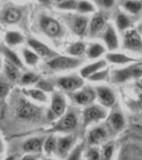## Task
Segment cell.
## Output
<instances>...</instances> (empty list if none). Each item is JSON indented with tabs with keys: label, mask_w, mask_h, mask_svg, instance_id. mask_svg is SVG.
<instances>
[{
	"label": "cell",
	"mask_w": 142,
	"mask_h": 160,
	"mask_svg": "<svg viewBox=\"0 0 142 160\" xmlns=\"http://www.w3.org/2000/svg\"><path fill=\"white\" fill-rule=\"evenodd\" d=\"M97 2L105 8H110V7H112L114 0H97Z\"/></svg>",
	"instance_id": "42"
},
{
	"label": "cell",
	"mask_w": 142,
	"mask_h": 160,
	"mask_svg": "<svg viewBox=\"0 0 142 160\" xmlns=\"http://www.w3.org/2000/svg\"><path fill=\"white\" fill-rule=\"evenodd\" d=\"M58 84L66 91H76L77 89L84 86V80L76 76L63 77L59 79Z\"/></svg>",
	"instance_id": "8"
},
{
	"label": "cell",
	"mask_w": 142,
	"mask_h": 160,
	"mask_svg": "<svg viewBox=\"0 0 142 160\" xmlns=\"http://www.w3.org/2000/svg\"><path fill=\"white\" fill-rule=\"evenodd\" d=\"M109 123H110V126H111L115 131H121L124 128V126H125V120H124L123 115L119 112H114L110 115Z\"/></svg>",
	"instance_id": "16"
},
{
	"label": "cell",
	"mask_w": 142,
	"mask_h": 160,
	"mask_svg": "<svg viewBox=\"0 0 142 160\" xmlns=\"http://www.w3.org/2000/svg\"><path fill=\"white\" fill-rule=\"evenodd\" d=\"M80 64V61L77 59L68 58V57H58L48 62V65L53 69H68L74 68Z\"/></svg>",
	"instance_id": "3"
},
{
	"label": "cell",
	"mask_w": 142,
	"mask_h": 160,
	"mask_svg": "<svg viewBox=\"0 0 142 160\" xmlns=\"http://www.w3.org/2000/svg\"><path fill=\"white\" fill-rule=\"evenodd\" d=\"M24 38L18 32H14V31H10L6 35V41L9 45H17V44L22 43Z\"/></svg>",
	"instance_id": "25"
},
{
	"label": "cell",
	"mask_w": 142,
	"mask_h": 160,
	"mask_svg": "<svg viewBox=\"0 0 142 160\" xmlns=\"http://www.w3.org/2000/svg\"><path fill=\"white\" fill-rule=\"evenodd\" d=\"M113 152H114V146L113 144L109 143L103 146L102 152H100V159L102 160H111L113 157Z\"/></svg>",
	"instance_id": "26"
},
{
	"label": "cell",
	"mask_w": 142,
	"mask_h": 160,
	"mask_svg": "<svg viewBox=\"0 0 142 160\" xmlns=\"http://www.w3.org/2000/svg\"><path fill=\"white\" fill-rule=\"evenodd\" d=\"M35 114H37L35 107L29 104L28 102H22L17 108V115H18V118H24V120H29V118H34Z\"/></svg>",
	"instance_id": "11"
},
{
	"label": "cell",
	"mask_w": 142,
	"mask_h": 160,
	"mask_svg": "<svg viewBox=\"0 0 142 160\" xmlns=\"http://www.w3.org/2000/svg\"><path fill=\"white\" fill-rule=\"evenodd\" d=\"M41 2H43V3H50L51 0H40Z\"/></svg>",
	"instance_id": "47"
},
{
	"label": "cell",
	"mask_w": 142,
	"mask_h": 160,
	"mask_svg": "<svg viewBox=\"0 0 142 160\" xmlns=\"http://www.w3.org/2000/svg\"><path fill=\"white\" fill-rule=\"evenodd\" d=\"M20 18V12L17 9H8L3 14V19L8 24H14L17 22Z\"/></svg>",
	"instance_id": "20"
},
{
	"label": "cell",
	"mask_w": 142,
	"mask_h": 160,
	"mask_svg": "<svg viewBox=\"0 0 142 160\" xmlns=\"http://www.w3.org/2000/svg\"><path fill=\"white\" fill-rule=\"evenodd\" d=\"M29 46L32 48L35 52L38 53V56H42V57H45V56H49L51 53V50L45 44L41 43L40 41H37V40H29Z\"/></svg>",
	"instance_id": "15"
},
{
	"label": "cell",
	"mask_w": 142,
	"mask_h": 160,
	"mask_svg": "<svg viewBox=\"0 0 142 160\" xmlns=\"http://www.w3.org/2000/svg\"><path fill=\"white\" fill-rule=\"evenodd\" d=\"M0 65H1V62H0Z\"/></svg>",
	"instance_id": "51"
},
{
	"label": "cell",
	"mask_w": 142,
	"mask_h": 160,
	"mask_svg": "<svg viewBox=\"0 0 142 160\" xmlns=\"http://www.w3.org/2000/svg\"><path fill=\"white\" fill-rule=\"evenodd\" d=\"M57 148V138L55 137H49L43 143V149L47 155H51L53 152H56Z\"/></svg>",
	"instance_id": "24"
},
{
	"label": "cell",
	"mask_w": 142,
	"mask_h": 160,
	"mask_svg": "<svg viewBox=\"0 0 142 160\" xmlns=\"http://www.w3.org/2000/svg\"><path fill=\"white\" fill-rule=\"evenodd\" d=\"M88 26V19L86 17H78L74 22V31L76 34L81 35L84 33Z\"/></svg>",
	"instance_id": "23"
},
{
	"label": "cell",
	"mask_w": 142,
	"mask_h": 160,
	"mask_svg": "<svg viewBox=\"0 0 142 160\" xmlns=\"http://www.w3.org/2000/svg\"><path fill=\"white\" fill-rule=\"evenodd\" d=\"M77 9L82 13H89L94 11V7L88 1H80L77 6Z\"/></svg>",
	"instance_id": "37"
},
{
	"label": "cell",
	"mask_w": 142,
	"mask_h": 160,
	"mask_svg": "<svg viewBox=\"0 0 142 160\" xmlns=\"http://www.w3.org/2000/svg\"><path fill=\"white\" fill-rule=\"evenodd\" d=\"M124 7L126 8V10H127V11H129L130 13L136 14V13L140 12V10L142 8V4H141V2H139V1L128 0V1H126L125 3H124Z\"/></svg>",
	"instance_id": "30"
},
{
	"label": "cell",
	"mask_w": 142,
	"mask_h": 160,
	"mask_svg": "<svg viewBox=\"0 0 142 160\" xmlns=\"http://www.w3.org/2000/svg\"><path fill=\"white\" fill-rule=\"evenodd\" d=\"M137 84H138V86L140 87L141 89H142V76H141V77H139V78H138V81H137Z\"/></svg>",
	"instance_id": "45"
},
{
	"label": "cell",
	"mask_w": 142,
	"mask_h": 160,
	"mask_svg": "<svg viewBox=\"0 0 142 160\" xmlns=\"http://www.w3.org/2000/svg\"><path fill=\"white\" fill-rule=\"evenodd\" d=\"M117 24H118V27L119 29L121 30H124L129 26V19L123 14H120L118 16V19H117Z\"/></svg>",
	"instance_id": "36"
},
{
	"label": "cell",
	"mask_w": 142,
	"mask_h": 160,
	"mask_svg": "<svg viewBox=\"0 0 142 160\" xmlns=\"http://www.w3.org/2000/svg\"><path fill=\"white\" fill-rule=\"evenodd\" d=\"M22 160H38V158L32 154H27V155H25V156L23 157Z\"/></svg>",
	"instance_id": "43"
},
{
	"label": "cell",
	"mask_w": 142,
	"mask_h": 160,
	"mask_svg": "<svg viewBox=\"0 0 142 160\" xmlns=\"http://www.w3.org/2000/svg\"><path fill=\"white\" fill-rule=\"evenodd\" d=\"M124 45L125 47L133 50H139L142 48V41L140 34L136 30L131 29L126 31L125 38H124Z\"/></svg>",
	"instance_id": "7"
},
{
	"label": "cell",
	"mask_w": 142,
	"mask_h": 160,
	"mask_svg": "<svg viewBox=\"0 0 142 160\" xmlns=\"http://www.w3.org/2000/svg\"><path fill=\"white\" fill-rule=\"evenodd\" d=\"M77 6H78V2L76 0H64L59 3V8L63 10H74L77 9Z\"/></svg>",
	"instance_id": "34"
},
{
	"label": "cell",
	"mask_w": 142,
	"mask_h": 160,
	"mask_svg": "<svg viewBox=\"0 0 142 160\" xmlns=\"http://www.w3.org/2000/svg\"><path fill=\"white\" fill-rule=\"evenodd\" d=\"M4 160H15V157L14 156H9V157H7Z\"/></svg>",
	"instance_id": "46"
},
{
	"label": "cell",
	"mask_w": 142,
	"mask_h": 160,
	"mask_svg": "<svg viewBox=\"0 0 142 160\" xmlns=\"http://www.w3.org/2000/svg\"><path fill=\"white\" fill-rule=\"evenodd\" d=\"M84 49H86L84 44L81 42H77L69 47L68 52L71 53L72 56H80L84 52Z\"/></svg>",
	"instance_id": "29"
},
{
	"label": "cell",
	"mask_w": 142,
	"mask_h": 160,
	"mask_svg": "<svg viewBox=\"0 0 142 160\" xmlns=\"http://www.w3.org/2000/svg\"><path fill=\"white\" fill-rule=\"evenodd\" d=\"M58 2H62V1H64V0H57Z\"/></svg>",
	"instance_id": "49"
},
{
	"label": "cell",
	"mask_w": 142,
	"mask_h": 160,
	"mask_svg": "<svg viewBox=\"0 0 142 160\" xmlns=\"http://www.w3.org/2000/svg\"><path fill=\"white\" fill-rule=\"evenodd\" d=\"M45 160H53V159H50V158H47V159H45Z\"/></svg>",
	"instance_id": "50"
},
{
	"label": "cell",
	"mask_w": 142,
	"mask_h": 160,
	"mask_svg": "<svg viewBox=\"0 0 142 160\" xmlns=\"http://www.w3.org/2000/svg\"><path fill=\"white\" fill-rule=\"evenodd\" d=\"M95 95H96V93L93 91V90L84 89L75 94V100L79 105H89L95 99Z\"/></svg>",
	"instance_id": "14"
},
{
	"label": "cell",
	"mask_w": 142,
	"mask_h": 160,
	"mask_svg": "<svg viewBox=\"0 0 142 160\" xmlns=\"http://www.w3.org/2000/svg\"><path fill=\"white\" fill-rule=\"evenodd\" d=\"M107 137V131H106L103 127H96L89 132L88 136V142L90 145H96L103 142Z\"/></svg>",
	"instance_id": "12"
},
{
	"label": "cell",
	"mask_w": 142,
	"mask_h": 160,
	"mask_svg": "<svg viewBox=\"0 0 142 160\" xmlns=\"http://www.w3.org/2000/svg\"><path fill=\"white\" fill-rule=\"evenodd\" d=\"M141 31H142V27H141Z\"/></svg>",
	"instance_id": "52"
},
{
	"label": "cell",
	"mask_w": 142,
	"mask_h": 160,
	"mask_svg": "<svg viewBox=\"0 0 142 160\" xmlns=\"http://www.w3.org/2000/svg\"><path fill=\"white\" fill-rule=\"evenodd\" d=\"M75 143V138L73 136H64L57 139V148L56 153H58L59 156L65 157L71 152L73 144Z\"/></svg>",
	"instance_id": "6"
},
{
	"label": "cell",
	"mask_w": 142,
	"mask_h": 160,
	"mask_svg": "<svg viewBox=\"0 0 142 160\" xmlns=\"http://www.w3.org/2000/svg\"><path fill=\"white\" fill-rule=\"evenodd\" d=\"M82 152H84V144H78L76 148L69 152L66 160H80Z\"/></svg>",
	"instance_id": "28"
},
{
	"label": "cell",
	"mask_w": 142,
	"mask_h": 160,
	"mask_svg": "<svg viewBox=\"0 0 142 160\" xmlns=\"http://www.w3.org/2000/svg\"><path fill=\"white\" fill-rule=\"evenodd\" d=\"M38 88L42 90L43 92H51L53 91V86L46 81H40L38 82Z\"/></svg>",
	"instance_id": "40"
},
{
	"label": "cell",
	"mask_w": 142,
	"mask_h": 160,
	"mask_svg": "<svg viewBox=\"0 0 142 160\" xmlns=\"http://www.w3.org/2000/svg\"><path fill=\"white\" fill-rule=\"evenodd\" d=\"M9 92V86L4 82H0V97H6Z\"/></svg>",
	"instance_id": "41"
},
{
	"label": "cell",
	"mask_w": 142,
	"mask_h": 160,
	"mask_svg": "<svg viewBox=\"0 0 142 160\" xmlns=\"http://www.w3.org/2000/svg\"><path fill=\"white\" fill-rule=\"evenodd\" d=\"M104 51L105 49L102 45H99V44H94V45H92L91 47H90L88 56H89L90 58H97V57H99L100 55H103Z\"/></svg>",
	"instance_id": "31"
},
{
	"label": "cell",
	"mask_w": 142,
	"mask_h": 160,
	"mask_svg": "<svg viewBox=\"0 0 142 160\" xmlns=\"http://www.w3.org/2000/svg\"><path fill=\"white\" fill-rule=\"evenodd\" d=\"M6 74L11 80H16L18 77V69L16 68V65H14L11 62H7L6 64Z\"/></svg>",
	"instance_id": "27"
},
{
	"label": "cell",
	"mask_w": 142,
	"mask_h": 160,
	"mask_svg": "<svg viewBox=\"0 0 142 160\" xmlns=\"http://www.w3.org/2000/svg\"><path fill=\"white\" fill-rule=\"evenodd\" d=\"M106 65V62L105 61H99V62H95V63L93 64H90V65L86 66V68H84L81 69L80 74L81 76L84 77V78H89L90 76H91L92 74L96 73L97 71H99L102 68H104Z\"/></svg>",
	"instance_id": "18"
},
{
	"label": "cell",
	"mask_w": 142,
	"mask_h": 160,
	"mask_svg": "<svg viewBox=\"0 0 142 160\" xmlns=\"http://www.w3.org/2000/svg\"><path fill=\"white\" fill-rule=\"evenodd\" d=\"M104 40L106 44H107L108 48L109 49H115L118 47V38H117V34H115L114 30H113L112 27H108L107 31L105 32V37H104Z\"/></svg>",
	"instance_id": "17"
},
{
	"label": "cell",
	"mask_w": 142,
	"mask_h": 160,
	"mask_svg": "<svg viewBox=\"0 0 142 160\" xmlns=\"http://www.w3.org/2000/svg\"><path fill=\"white\" fill-rule=\"evenodd\" d=\"M108 76V71H97L96 73L92 74L91 76L89 77V79L91 81H99V80H104L106 77Z\"/></svg>",
	"instance_id": "38"
},
{
	"label": "cell",
	"mask_w": 142,
	"mask_h": 160,
	"mask_svg": "<svg viewBox=\"0 0 142 160\" xmlns=\"http://www.w3.org/2000/svg\"><path fill=\"white\" fill-rule=\"evenodd\" d=\"M43 143L42 138H30L24 142L23 149L26 153H38L43 148Z\"/></svg>",
	"instance_id": "13"
},
{
	"label": "cell",
	"mask_w": 142,
	"mask_h": 160,
	"mask_svg": "<svg viewBox=\"0 0 142 160\" xmlns=\"http://www.w3.org/2000/svg\"><path fill=\"white\" fill-rule=\"evenodd\" d=\"M107 59H108V61L112 62V63H115V64H126V63H129V62L134 61L133 58H129V57L122 55V53H108Z\"/></svg>",
	"instance_id": "19"
},
{
	"label": "cell",
	"mask_w": 142,
	"mask_h": 160,
	"mask_svg": "<svg viewBox=\"0 0 142 160\" xmlns=\"http://www.w3.org/2000/svg\"><path fill=\"white\" fill-rule=\"evenodd\" d=\"M88 160H102L100 159V153L97 148H90L87 153Z\"/></svg>",
	"instance_id": "39"
},
{
	"label": "cell",
	"mask_w": 142,
	"mask_h": 160,
	"mask_svg": "<svg viewBox=\"0 0 142 160\" xmlns=\"http://www.w3.org/2000/svg\"><path fill=\"white\" fill-rule=\"evenodd\" d=\"M66 108V102L64 97L62 96L59 93L53 95V98H51V111L56 117H61L63 115L64 111Z\"/></svg>",
	"instance_id": "10"
},
{
	"label": "cell",
	"mask_w": 142,
	"mask_h": 160,
	"mask_svg": "<svg viewBox=\"0 0 142 160\" xmlns=\"http://www.w3.org/2000/svg\"><path fill=\"white\" fill-rule=\"evenodd\" d=\"M77 126V118L74 113H68L57 123L53 127L55 131H62V132H68L73 130Z\"/></svg>",
	"instance_id": "4"
},
{
	"label": "cell",
	"mask_w": 142,
	"mask_h": 160,
	"mask_svg": "<svg viewBox=\"0 0 142 160\" xmlns=\"http://www.w3.org/2000/svg\"><path fill=\"white\" fill-rule=\"evenodd\" d=\"M24 57H25V60L27 62L28 64H30V65H33V64H35L38 62V57L37 53L32 52V51L28 50V49H25L24 50Z\"/></svg>",
	"instance_id": "33"
},
{
	"label": "cell",
	"mask_w": 142,
	"mask_h": 160,
	"mask_svg": "<svg viewBox=\"0 0 142 160\" xmlns=\"http://www.w3.org/2000/svg\"><path fill=\"white\" fill-rule=\"evenodd\" d=\"M142 76V62L136 63L128 68L120 69V71H114L113 73V81L114 82H124L125 80L130 78H139Z\"/></svg>",
	"instance_id": "1"
},
{
	"label": "cell",
	"mask_w": 142,
	"mask_h": 160,
	"mask_svg": "<svg viewBox=\"0 0 142 160\" xmlns=\"http://www.w3.org/2000/svg\"><path fill=\"white\" fill-rule=\"evenodd\" d=\"M25 93L30 96L31 98L34 100H38L40 102H47V96H46L45 92H43L40 89H30V90H25Z\"/></svg>",
	"instance_id": "21"
},
{
	"label": "cell",
	"mask_w": 142,
	"mask_h": 160,
	"mask_svg": "<svg viewBox=\"0 0 142 160\" xmlns=\"http://www.w3.org/2000/svg\"><path fill=\"white\" fill-rule=\"evenodd\" d=\"M41 27H42L44 32L49 37H57L61 32L60 24L51 17L43 16L41 19Z\"/></svg>",
	"instance_id": "5"
},
{
	"label": "cell",
	"mask_w": 142,
	"mask_h": 160,
	"mask_svg": "<svg viewBox=\"0 0 142 160\" xmlns=\"http://www.w3.org/2000/svg\"><path fill=\"white\" fill-rule=\"evenodd\" d=\"M106 117H107V113L103 108L99 106H90L84 111V123L87 126L91 123L104 120Z\"/></svg>",
	"instance_id": "2"
},
{
	"label": "cell",
	"mask_w": 142,
	"mask_h": 160,
	"mask_svg": "<svg viewBox=\"0 0 142 160\" xmlns=\"http://www.w3.org/2000/svg\"><path fill=\"white\" fill-rule=\"evenodd\" d=\"M3 151H4V145H3V142H2L1 138H0V156L3 153Z\"/></svg>",
	"instance_id": "44"
},
{
	"label": "cell",
	"mask_w": 142,
	"mask_h": 160,
	"mask_svg": "<svg viewBox=\"0 0 142 160\" xmlns=\"http://www.w3.org/2000/svg\"><path fill=\"white\" fill-rule=\"evenodd\" d=\"M38 77L35 74H32V73H28V74H25L22 78V83L24 84H31V83H35L38 82Z\"/></svg>",
	"instance_id": "35"
},
{
	"label": "cell",
	"mask_w": 142,
	"mask_h": 160,
	"mask_svg": "<svg viewBox=\"0 0 142 160\" xmlns=\"http://www.w3.org/2000/svg\"><path fill=\"white\" fill-rule=\"evenodd\" d=\"M4 55L7 56V58L9 59V61L11 62V63H13L14 65H16V66H22L23 64H22V61L19 60V58L17 57L16 55H15L13 51L11 50H9V49H4Z\"/></svg>",
	"instance_id": "32"
},
{
	"label": "cell",
	"mask_w": 142,
	"mask_h": 160,
	"mask_svg": "<svg viewBox=\"0 0 142 160\" xmlns=\"http://www.w3.org/2000/svg\"><path fill=\"white\" fill-rule=\"evenodd\" d=\"M125 160H138L137 158H126Z\"/></svg>",
	"instance_id": "48"
},
{
	"label": "cell",
	"mask_w": 142,
	"mask_h": 160,
	"mask_svg": "<svg viewBox=\"0 0 142 160\" xmlns=\"http://www.w3.org/2000/svg\"><path fill=\"white\" fill-rule=\"evenodd\" d=\"M96 94L99 96V102H102V105H104L105 107H112L115 102V97L114 94L109 88L105 87H99L96 89Z\"/></svg>",
	"instance_id": "9"
},
{
	"label": "cell",
	"mask_w": 142,
	"mask_h": 160,
	"mask_svg": "<svg viewBox=\"0 0 142 160\" xmlns=\"http://www.w3.org/2000/svg\"><path fill=\"white\" fill-rule=\"evenodd\" d=\"M104 26H105V17L103 15H96L91 20L90 31H91V33H96L99 30H102Z\"/></svg>",
	"instance_id": "22"
}]
</instances>
